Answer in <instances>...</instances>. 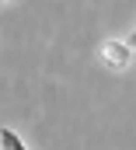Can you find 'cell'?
<instances>
[{"instance_id": "6da1fadb", "label": "cell", "mask_w": 136, "mask_h": 150, "mask_svg": "<svg viewBox=\"0 0 136 150\" xmlns=\"http://www.w3.org/2000/svg\"><path fill=\"white\" fill-rule=\"evenodd\" d=\"M129 59H133V49H129V42H119V38H108L101 42V63L108 70H129Z\"/></svg>"}, {"instance_id": "7a4b0ae2", "label": "cell", "mask_w": 136, "mask_h": 150, "mask_svg": "<svg viewBox=\"0 0 136 150\" xmlns=\"http://www.w3.org/2000/svg\"><path fill=\"white\" fill-rule=\"evenodd\" d=\"M0 150H28V147H25V140H21L11 126H4V129H0Z\"/></svg>"}, {"instance_id": "3957f363", "label": "cell", "mask_w": 136, "mask_h": 150, "mask_svg": "<svg viewBox=\"0 0 136 150\" xmlns=\"http://www.w3.org/2000/svg\"><path fill=\"white\" fill-rule=\"evenodd\" d=\"M126 42H129V49H136V28H133V35L126 38Z\"/></svg>"}, {"instance_id": "277c9868", "label": "cell", "mask_w": 136, "mask_h": 150, "mask_svg": "<svg viewBox=\"0 0 136 150\" xmlns=\"http://www.w3.org/2000/svg\"><path fill=\"white\" fill-rule=\"evenodd\" d=\"M0 4H7V0H0Z\"/></svg>"}]
</instances>
